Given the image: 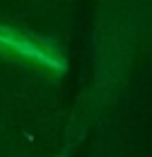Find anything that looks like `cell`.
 Listing matches in <instances>:
<instances>
[{
  "label": "cell",
  "instance_id": "6da1fadb",
  "mask_svg": "<svg viewBox=\"0 0 152 157\" xmlns=\"http://www.w3.org/2000/svg\"><path fill=\"white\" fill-rule=\"evenodd\" d=\"M0 40L7 43V45H11V47H16L18 52H23V54H27V56H34V59H38V61H47V63H52V65H58V63H56L54 59H49L45 52H40L38 47H34L27 38H25V40H20L18 36H13V34L5 32V29H0Z\"/></svg>",
  "mask_w": 152,
  "mask_h": 157
}]
</instances>
